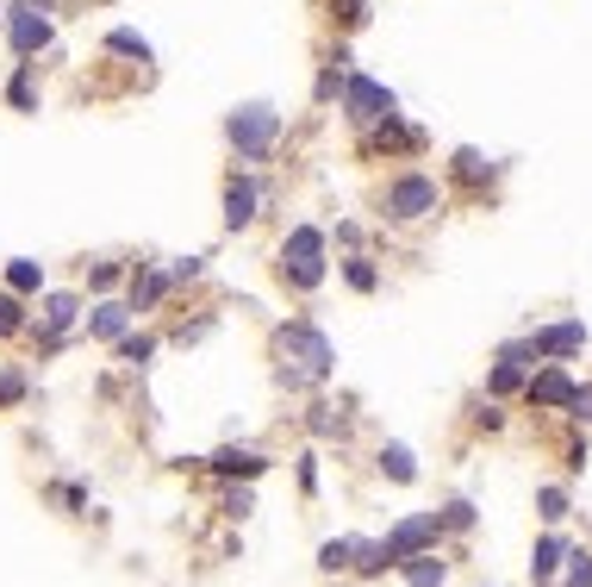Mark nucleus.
Listing matches in <instances>:
<instances>
[{"label":"nucleus","mask_w":592,"mask_h":587,"mask_svg":"<svg viewBox=\"0 0 592 587\" xmlns=\"http://www.w3.org/2000/svg\"><path fill=\"white\" fill-rule=\"evenodd\" d=\"M337 375V344H330L312 319H287L275 325V381L287 394H306L318 381Z\"/></svg>","instance_id":"f257e3e1"},{"label":"nucleus","mask_w":592,"mask_h":587,"mask_svg":"<svg viewBox=\"0 0 592 587\" xmlns=\"http://www.w3.org/2000/svg\"><path fill=\"white\" fill-rule=\"evenodd\" d=\"M275 275H280L287 287H299V294L325 287V275H330L325 232H318V225H294V232L280 238V251H275Z\"/></svg>","instance_id":"f03ea898"},{"label":"nucleus","mask_w":592,"mask_h":587,"mask_svg":"<svg viewBox=\"0 0 592 587\" xmlns=\"http://www.w3.org/2000/svg\"><path fill=\"white\" fill-rule=\"evenodd\" d=\"M436 207H443V188H436V175H424V169H405L381 188V219L387 225H418V219H431Z\"/></svg>","instance_id":"7ed1b4c3"},{"label":"nucleus","mask_w":592,"mask_h":587,"mask_svg":"<svg viewBox=\"0 0 592 587\" xmlns=\"http://www.w3.org/2000/svg\"><path fill=\"white\" fill-rule=\"evenodd\" d=\"M225 138H231L237 163H263L280 138V112L268 107V100H244V107L225 119Z\"/></svg>","instance_id":"20e7f679"},{"label":"nucleus","mask_w":592,"mask_h":587,"mask_svg":"<svg viewBox=\"0 0 592 587\" xmlns=\"http://www.w3.org/2000/svg\"><path fill=\"white\" fill-rule=\"evenodd\" d=\"M343 119L362 131H374L381 119H399V100H393V88H381L374 76H343Z\"/></svg>","instance_id":"39448f33"},{"label":"nucleus","mask_w":592,"mask_h":587,"mask_svg":"<svg viewBox=\"0 0 592 587\" xmlns=\"http://www.w3.org/2000/svg\"><path fill=\"white\" fill-rule=\"evenodd\" d=\"M7 38H13L19 63H31V57L50 45V0H13V13H7Z\"/></svg>","instance_id":"423d86ee"},{"label":"nucleus","mask_w":592,"mask_h":587,"mask_svg":"<svg viewBox=\"0 0 592 587\" xmlns=\"http://www.w3.org/2000/svg\"><path fill=\"white\" fill-rule=\"evenodd\" d=\"M574 388L580 381L561 363H543V369H530V381H524V407H536V413H568V407H574Z\"/></svg>","instance_id":"0eeeda50"},{"label":"nucleus","mask_w":592,"mask_h":587,"mask_svg":"<svg viewBox=\"0 0 592 587\" xmlns=\"http://www.w3.org/2000/svg\"><path fill=\"white\" fill-rule=\"evenodd\" d=\"M436 538H443V519L436 512H405L387 531V550H393V562H405V556H418V550H436Z\"/></svg>","instance_id":"6e6552de"},{"label":"nucleus","mask_w":592,"mask_h":587,"mask_svg":"<svg viewBox=\"0 0 592 587\" xmlns=\"http://www.w3.org/2000/svg\"><path fill=\"white\" fill-rule=\"evenodd\" d=\"M268 462L275 457H263V450H249V444H218L213 457H206V469H213L218 481H263Z\"/></svg>","instance_id":"1a4fd4ad"},{"label":"nucleus","mask_w":592,"mask_h":587,"mask_svg":"<svg viewBox=\"0 0 592 587\" xmlns=\"http://www.w3.org/2000/svg\"><path fill=\"white\" fill-rule=\"evenodd\" d=\"M256 219H263V188H256V175H231V182H225V232H249Z\"/></svg>","instance_id":"9d476101"},{"label":"nucleus","mask_w":592,"mask_h":587,"mask_svg":"<svg viewBox=\"0 0 592 587\" xmlns=\"http://www.w3.org/2000/svg\"><path fill=\"white\" fill-rule=\"evenodd\" d=\"M536 356L543 363H568V356H580L586 350V319H561V325H536Z\"/></svg>","instance_id":"9b49d317"},{"label":"nucleus","mask_w":592,"mask_h":587,"mask_svg":"<svg viewBox=\"0 0 592 587\" xmlns=\"http://www.w3.org/2000/svg\"><path fill=\"white\" fill-rule=\"evenodd\" d=\"M76 319H81V301H76V294H50V301L38 306V319H31V337H38L45 350H57V337L69 332Z\"/></svg>","instance_id":"f8f14e48"},{"label":"nucleus","mask_w":592,"mask_h":587,"mask_svg":"<svg viewBox=\"0 0 592 587\" xmlns=\"http://www.w3.org/2000/svg\"><path fill=\"white\" fill-rule=\"evenodd\" d=\"M568 550H574V544L561 538V531L536 538V550H530V587H555L561 569H568Z\"/></svg>","instance_id":"ddd939ff"},{"label":"nucleus","mask_w":592,"mask_h":587,"mask_svg":"<svg viewBox=\"0 0 592 587\" xmlns=\"http://www.w3.org/2000/svg\"><path fill=\"white\" fill-rule=\"evenodd\" d=\"M169 294H175L169 270H156V263H138V270H131V313H156Z\"/></svg>","instance_id":"4468645a"},{"label":"nucleus","mask_w":592,"mask_h":587,"mask_svg":"<svg viewBox=\"0 0 592 587\" xmlns=\"http://www.w3.org/2000/svg\"><path fill=\"white\" fill-rule=\"evenodd\" d=\"M138 325V313H131V301H100L88 313V337H107V344H119L125 332Z\"/></svg>","instance_id":"2eb2a0df"},{"label":"nucleus","mask_w":592,"mask_h":587,"mask_svg":"<svg viewBox=\"0 0 592 587\" xmlns=\"http://www.w3.org/2000/svg\"><path fill=\"white\" fill-rule=\"evenodd\" d=\"M399 575H405V587H450V562H443L436 550L405 556V562H399Z\"/></svg>","instance_id":"dca6fc26"},{"label":"nucleus","mask_w":592,"mask_h":587,"mask_svg":"<svg viewBox=\"0 0 592 587\" xmlns=\"http://www.w3.org/2000/svg\"><path fill=\"white\" fill-rule=\"evenodd\" d=\"M387 569H399V562H393V550H387V538H381V544H374V538H356V569H349V575H362V581H381Z\"/></svg>","instance_id":"f3484780"},{"label":"nucleus","mask_w":592,"mask_h":587,"mask_svg":"<svg viewBox=\"0 0 592 587\" xmlns=\"http://www.w3.org/2000/svg\"><path fill=\"white\" fill-rule=\"evenodd\" d=\"M306 431H312V438H349V413L330 407V400H312V407H306Z\"/></svg>","instance_id":"a211bd4d"},{"label":"nucleus","mask_w":592,"mask_h":587,"mask_svg":"<svg viewBox=\"0 0 592 587\" xmlns=\"http://www.w3.org/2000/svg\"><path fill=\"white\" fill-rule=\"evenodd\" d=\"M450 175H455V182H467V188H481V182H493V175H499V163H493V157H481V150H467V144H462V150L450 157Z\"/></svg>","instance_id":"6ab92c4d"},{"label":"nucleus","mask_w":592,"mask_h":587,"mask_svg":"<svg viewBox=\"0 0 592 587\" xmlns=\"http://www.w3.org/2000/svg\"><path fill=\"white\" fill-rule=\"evenodd\" d=\"M112 356H119L125 369H144V363H150V356H156V337H150V332H138V325H131V332H125L119 344H112Z\"/></svg>","instance_id":"aec40b11"},{"label":"nucleus","mask_w":592,"mask_h":587,"mask_svg":"<svg viewBox=\"0 0 592 587\" xmlns=\"http://www.w3.org/2000/svg\"><path fill=\"white\" fill-rule=\"evenodd\" d=\"M381 476L405 488V481H418V457H412L405 444H381Z\"/></svg>","instance_id":"412c9836"},{"label":"nucleus","mask_w":592,"mask_h":587,"mask_svg":"<svg viewBox=\"0 0 592 587\" xmlns=\"http://www.w3.org/2000/svg\"><path fill=\"white\" fill-rule=\"evenodd\" d=\"M19 332H31V319H26V294L0 287V337H19Z\"/></svg>","instance_id":"4be33fe9"},{"label":"nucleus","mask_w":592,"mask_h":587,"mask_svg":"<svg viewBox=\"0 0 592 587\" xmlns=\"http://www.w3.org/2000/svg\"><path fill=\"white\" fill-rule=\"evenodd\" d=\"M524 381H530V369H517V363H499V356H493L486 394H493V400H505V394H524Z\"/></svg>","instance_id":"5701e85b"},{"label":"nucleus","mask_w":592,"mask_h":587,"mask_svg":"<svg viewBox=\"0 0 592 587\" xmlns=\"http://www.w3.org/2000/svg\"><path fill=\"white\" fill-rule=\"evenodd\" d=\"M7 107H13V112H38V81H31V63L13 69V81H7Z\"/></svg>","instance_id":"b1692460"},{"label":"nucleus","mask_w":592,"mask_h":587,"mask_svg":"<svg viewBox=\"0 0 592 587\" xmlns=\"http://www.w3.org/2000/svg\"><path fill=\"white\" fill-rule=\"evenodd\" d=\"M318 569H325V575L356 569V538H330V544H318Z\"/></svg>","instance_id":"393cba45"},{"label":"nucleus","mask_w":592,"mask_h":587,"mask_svg":"<svg viewBox=\"0 0 592 587\" xmlns=\"http://www.w3.org/2000/svg\"><path fill=\"white\" fill-rule=\"evenodd\" d=\"M7 287H13V294H38V287H45V263L13 256V263H7Z\"/></svg>","instance_id":"a878e982"},{"label":"nucleus","mask_w":592,"mask_h":587,"mask_svg":"<svg viewBox=\"0 0 592 587\" xmlns=\"http://www.w3.org/2000/svg\"><path fill=\"white\" fill-rule=\"evenodd\" d=\"M343 282L356 287V294H374V287H381V270H374L368 256H343Z\"/></svg>","instance_id":"bb28decb"},{"label":"nucleus","mask_w":592,"mask_h":587,"mask_svg":"<svg viewBox=\"0 0 592 587\" xmlns=\"http://www.w3.org/2000/svg\"><path fill=\"white\" fill-rule=\"evenodd\" d=\"M218 512H225V519H249V512H256V493H249V481H225V500H218Z\"/></svg>","instance_id":"cd10ccee"},{"label":"nucleus","mask_w":592,"mask_h":587,"mask_svg":"<svg viewBox=\"0 0 592 587\" xmlns=\"http://www.w3.org/2000/svg\"><path fill=\"white\" fill-rule=\"evenodd\" d=\"M107 50L112 57H138V63H150V38H138L131 26H119V32H107Z\"/></svg>","instance_id":"c85d7f7f"},{"label":"nucleus","mask_w":592,"mask_h":587,"mask_svg":"<svg viewBox=\"0 0 592 587\" xmlns=\"http://www.w3.org/2000/svg\"><path fill=\"white\" fill-rule=\"evenodd\" d=\"M499 363L536 369V363H543V356H536V337H505V344H499Z\"/></svg>","instance_id":"c756f323"},{"label":"nucleus","mask_w":592,"mask_h":587,"mask_svg":"<svg viewBox=\"0 0 592 587\" xmlns=\"http://www.w3.org/2000/svg\"><path fill=\"white\" fill-rule=\"evenodd\" d=\"M436 519H443V531H474V500H443Z\"/></svg>","instance_id":"7c9ffc66"},{"label":"nucleus","mask_w":592,"mask_h":587,"mask_svg":"<svg viewBox=\"0 0 592 587\" xmlns=\"http://www.w3.org/2000/svg\"><path fill=\"white\" fill-rule=\"evenodd\" d=\"M555 587H592V550H568V569Z\"/></svg>","instance_id":"2f4dec72"},{"label":"nucleus","mask_w":592,"mask_h":587,"mask_svg":"<svg viewBox=\"0 0 592 587\" xmlns=\"http://www.w3.org/2000/svg\"><path fill=\"white\" fill-rule=\"evenodd\" d=\"M31 394V381H26V369H0V413L7 407H19V400Z\"/></svg>","instance_id":"473e14b6"},{"label":"nucleus","mask_w":592,"mask_h":587,"mask_svg":"<svg viewBox=\"0 0 592 587\" xmlns=\"http://www.w3.org/2000/svg\"><path fill=\"white\" fill-rule=\"evenodd\" d=\"M536 519H543V525L568 519V488H543V493H536Z\"/></svg>","instance_id":"72a5a7b5"},{"label":"nucleus","mask_w":592,"mask_h":587,"mask_svg":"<svg viewBox=\"0 0 592 587\" xmlns=\"http://www.w3.org/2000/svg\"><path fill=\"white\" fill-rule=\"evenodd\" d=\"M119 282H125V270H119V263H93V270H88V287H93V294H112Z\"/></svg>","instance_id":"f704fd0d"},{"label":"nucleus","mask_w":592,"mask_h":587,"mask_svg":"<svg viewBox=\"0 0 592 587\" xmlns=\"http://www.w3.org/2000/svg\"><path fill=\"white\" fill-rule=\"evenodd\" d=\"M169 275H175V287L200 282V275H206V256H175V263H169Z\"/></svg>","instance_id":"c9c22d12"},{"label":"nucleus","mask_w":592,"mask_h":587,"mask_svg":"<svg viewBox=\"0 0 592 587\" xmlns=\"http://www.w3.org/2000/svg\"><path fill=\"white\" fill-rule=\"evenodd\" d=\"M474 425H481V431H505V407H499V400L486 394L481 407H474Z\"/></svg>","instance_id":"e433bc0d"},{"label":"nucleus","mask_w":592,"mask_h":587,"mask_svg":"<svg viewBox=\"0 0 592 587\" xmlns=\"http://www.w3.org/2000/svg\"><path fill=\"white\" fill-rule=\"evenodd\" d=\"M568 419H574V425H592V381H580V388H574V407H568Z\"/></svg>","instance_id":"4c0bfd02"},{"label":"nucleus","mask_w":592,"mask_h":587,"mask_svg":"<svg viewBox=\"0 0 592 587\" xmlns=\"http://www.w3.org/2000/svg\"><path fill=\"white\" fill-rule=\"evenodd\" d=\"M586 462H592V444H586V438H574V444H568V462H561V469H568V476H586Z\"/></svg>","instance_id":"58836bf2"},{"label":"nucleus","mask_w":592,"mask_h":587,"mask_svg":"<svg viewBox=\"0 0 592 587\" xmlns=\"http://www.w3.org/2000/svg\"><path fill=\"white\" fill-rule=\"evenodd\" d=\"M213 325H218V319H194V325L175 332V344H200V337H213Z\"/></svg>","instance_id":"ea45409f"},{"label":"nucleus","mask_w":592,"mask_h":587,"mask_svg":"<svg viewBox=\"0 0 592 587\" xmlns=\"http://www.w3.org/2000/svg\"><path fill=\"white\" fill-rule=\"evenodd\" d=\"M343 26H349V32H356V26H368V0H343Z\"/></svg>","instance_id":"a19ab883"},{"label":"nucleus","mask_w":592,"mask_h":587,"mask_svg":"<svg viewBox=\"0 0 592 587\" xmlns=\"http://www.w3.org/2000/svg\"><path fill=\"white\" fill-rule=\"evenodd\" d=\"M299 488H306V493H318V457H312V450L299 457Z\"/></svg>","instance_id":"79ce46f5"}]
</instances>
